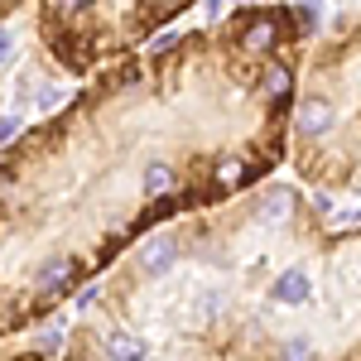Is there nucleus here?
Instances as JSON below:
<instances>
[{
  "instance_id": "4",
  "label": "nucleus",
  "mask_w": 361,
  "mask_h": 361,
  "mask_svg": "<svg viewBox=\"0 0 361 361\" xmlns=\"http://www.w3.org/2000/svg\"><path fill=\"white\" fill-rule=\"evenodd\" d=\"M20 130H25V116H20V106H15L10 116H0V145H10Z\"/></svg>"
},
{
  "instance_id": "7",
  "label": "nucleus",
  "mask_w": 361,
  "mask_h": 361,
  "mask_svg": "<svg viewBox=\"0 0 361 361\" xmlns=\"http://www.w3.org/2000/svg\"><path fill=\"white\" fill-rule=\"evenodd\" d=\"M231 5H255V0H231Z\"/></svg>"
},
{
  "instance_id": "1",
  "label": "nucleus",
  "mask_w": 361,
  "mask_h": 361,
  "mask_svg": "<svg viewBox=\"0 0 361 361\" xmlns=\"http://www.w3.org/2000/svg\"><path fill=\"white\" fill-rule=\"evenodd\" d=\"M313 34L318 0L154 34L0 145V337L58 313L159 222L270 178Z\"/></svg>"
},
{
  "instance_id": "5",
  "label": "nucleus",
  "mask_w": 361,
  "mask_h": 361,
  "mask_svg": "<svg viewBox=\"0 0 361 361\" xmlns=\"http://www.w3.org/2000/svg\"><path fill=\"white\" fill-rule=\"evenodd\" d=\"M25 5H29V0H0V25H10V20H15Z\"/></svg>"
},
{
  "instance_id": "2",
  "label": "nucleus",
  "mask_w": 361,
  "mask_h": 361,
  "mask_svg": "<svg viewBox=\"0 0 361 361\" xmlns=\"http://www.w3.org/2000/svg\"><path fill=\"white\" fill-rule=\"evenodd\" d=\"M289 164L313 193L361 202V25L304 54L289 106Z\"/></svg>"
},
{
  "instance_id": "3",
  "label": "nucleus",
  "mask_w": 361,
  "mask_h": 361,
  "mask_svg": "<svg viewBox=\"0 0 361 361\" xmlns=\"http://www.w3.org/2000/svg\"><path fill=\"white\" fill-rule=\"evenodd\" d=\"M193 5L197 0H39V44L68 78H92Z\"/></svg>"
},
{
  "instance_id": "6",
  "label": "nucleus",
  "mask_w": 361,
  "mask_h": 361,
  "mask_svg": "<svg viewBox=\"0 0 361 361\" xmlns=\"http://www.w3.org/2000/svg\"><path fill=\"white\" fill-rule=\"evenodd\" d=\"M10 49H15V44H10V34H5V25H0V63L10 58Z\"/></svg>"
}]
</instances>
